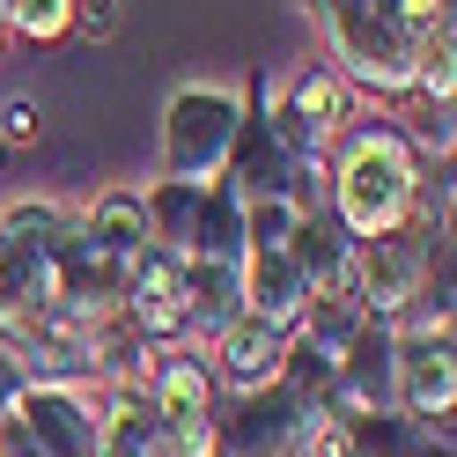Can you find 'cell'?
I'll return each mask as SVG.
<instances>
[{
	"mask_svg": "<svg viewBox=\"0 0 457 457\" xmlns=\"http://www.w3.org/2000/svg\"><path fill=\"white\" fill-rule=\"evenodd\" d=\"M428 178V155L406 140V126L391 119H354L339 133V148L325 155V214L347 228V237H384L413 214Z\"/></svg>",
	"mask_w": 457,
	"mask_h": 457,
	"instance_id": "1",
	"label": "cell"
},
{
	"mask_svg": "<svg viewBox=\"0 0 457 457\" xmlns=\"http://www.w3.org/2000/svg\"><path fill=\"white\" fill-rule=\"evenodd\" d=\"M325 22V52L332 74L354 96L377 104H413V60H420V30L406 0H303Z\"/></svg>",
	"mask_w": 457,
	"mask_h": 457,
	"instance_id": "2",
	"label": "cell"
},
{
	"mask_svg": "<svg viewBox=\"0 0 457 457\" xmlns=\"http://www.w3.org/2000/svg\"><path fill=\"white\" fill-rule=\"evenodd\" d=\"M251 96H259L273 140H280L295 162H310V170H325V155L339 148V133L354 126V104H361V96H354L325 60H310V67L280 74V81L251 74Z\"/></svg>",
	"mask_w": 457,
	"mask_h": 457,
	"instance_id": "3",
	"label": "cell"
},
{
	"mask_svg": "<svg viewBox=\"0 0 457 457\" xmlns=\"http://www.w3.org/2000/svg\"><path fill=\"white\" fill-rule=\"evenodd\" d=\"M237 126H244V89H214V81L178 89L162 111V178H178V185L221 178L228 148H237Z\"/></svg>",
	"mask_w": 457,
	"mask_h": 457,
	"instance_id": "4",
	"label": "cell"
},
{
	"mask_svg": "<svg viewBox=\"0 0 457 457\" xmlns=\"http://www.w3.org/2000/svg\"><path fill=\"white\" fill-rule=\"evenodd\" d=\"M119 398L126 391H111V384H37L30 377L8 413L22 420L37 457H104V428H111Z\"/></svg>",
	"mask_w": 457,
	"mask_h": 457,
	"instance_id": "5",
	"label": "cell"
},
{
	"mask_svg": "<svg viewBox=\"0 0 457 457\" xmlns=\"http://www.w3.org/2000/svg\"><path fill=\"white\" fill-rule=\"evenodd\" d=\"M391 406L428 436H450V413H457L450 325H391Z\"/></svg>",
	"mask_w": 457,
	"mask_h": 457,
	"instance_id": "6",
	"label": "cell"
},
{
	"mask_svg": "<svg viewBox=\"0 0 457 457\" xmlns=\"http://www.w3.org/2000/svg\"><path fill=\"white\" fill-rule=\"evenodd\" d=\"M318 420L325 413L303 406L288 384H266V391H237L214 406V443L221 457H303Z\"/></svg>",
	"mask_w": 457,
	"mask_h": 457,
	"instance_id": "7",
	"label": "cell"
},
{
	"mask_svg": "<svg viewBox=\"0 0 457 457\" xmlns=\"http://www.w3.org/2000/svg\"><path fill=\"white\" fill-rule=\"evenodd\" d=\"M119 310L155 339V347H178L192 339V295H185V259L162 244H140V259L119 280Z\"/></svg>",
	"mask_w": 457,
	"mask_h": 457,
	"instance_id": "8",
	"label": "cell"
},
{
	"mask_svg": "<svg viewBox=\"0 0 457 457\" xmlns=\"http://www.w3.org/2000/svg\"><path fill=\"white\" fill-rule=\"evenodd\" d=\"M280 361H288V332L266 325V318H228L214 339H207V377L221 398H237V391H266L280 384Z\"/></svg>",
	"mask_w": 457,
	"mask_h": 457,
	"instance_id": "9",
	"label": "cell"
},
{
	"mask_svg": "<svg viewBox=\"0 0 457 457\" xmlns=\"http://www.w3.org/2000/svg\"><path fill=\"white\" fill-rule=\"evenodd\" d=\"M391 406V325L384 318H369L354 339H347V354L332 361V420H347V413H384Z\"/></svg>",
	"mask_w": 457,
	"mask_h": 457,
	"instance_id": "10",
	"label": "cell"
},
{
	"mask_svg": "<svg viewBox=\"0 0 457 457\" xmlns=\"http://www.w3.org/2000/svg\"><path fill=\"white\" fill-rule=\"evenodd\" d=\"M244 318H266L280 332H295L303 325V310H310V280L303 266L288 259V244H244Z\"/></svg>",
	"mask_w": 457,
	"mask_h": 457,
	"instance_id": "11",
	"label": "cell"
},
{
	"mask_svg": "<svg viewBox=\"0 0 457 457\" xmlns=\"http://www.w3.org/2000/svg\"><path fill=\"white\" fill-rule=\"evenodd\" d=\"M140 406H148L155 420H207L221 406V391L207 377V354L199 347H155V369H148V384H140Z\"/></svg>",
	"mask_w": 457,
	"mask_h": 457,
	"instance_id": "12",
	"label": "cell"
},
{
	"mask_svg": "<svg viewBox=\"0 0 457 457\" xmlns=\"http://www.w3.org/2000/svg\"><path fill=\"white\" fill-rule=\"evenodd\" d=\"M140 244H148V221H140V192H104L89 214H81V237L74 251L89 259L96 273L126 280V266L140 259Z\"/></svg>",
	"mask_w": 457,
	"mask_h": 457,
	"instance_id": "13",
	"label": "cell"
},
{
	"mask_svg": "<svg viewBox=\"0 0 457 457\" xmlns=\"http://www.w3.org/2000/svg\"><path fill=\"white\" fill-rule=\"evenodd\" d=\"M288 259L303 266L310 295H339V288L354 280V237H347V228H339V221L325 214V199L295 214V228H288Z\"/></svg>",
	"mask_w": 457,
	"mask_h": 457,
	"instance_id": "14",
	"label": "cell"
},
{
	"mask_svg": "<svg viewBox=\"0 0 457 457\" xmlns=\"http://www.w3.org/2000/svg\"><path fill=\"white\" fill-rule=\"evenodd\" d=\"M178 259H221V266L244 259V199L221 178H207V192H199V214H192V237Z\"/></svg>",
	"mask_w": 457,
	"mask_h": 457,
	"instance_id": "15",
	"label": "cell"
},
{
	"mask_svg": "<svg viewBox=\"0 0 457 457\" xmlns=\"http://www.w3.org/2000/svg\"><path fill=\"white\" fill-rule=\"evenodd\" d=\"M428 443V428H413L398 406H384V413H347L339 420V450L347 457H413Z\"/></svg>",
	"mask_w": 457,
	"mask_h": 457,
	"instance_id": "16",
	"label": "cell"
},
{
	"mask_svg": "<svg viewBox=\"0 0 457 457\" xmlns=\"http://www.w3.org/2000/svg\"><path fill=\"white\" fill-rule=\"evenodd\" d=\"M8 37H30V45L74 37V0H8Z\"/></svg>",
	"mask_w": 457,
	"mask_h": 457,
	"instance_id": "17",
	"label": "cell"
},
{
	"mask_svg": "<svg viewBox=\"0 0 457 457\" xmlns=\"http://www.w3.org/2000/svg\"><path fill=\"white\" fill-rule=\"evenodd\" d=\"M74 30L111 37V30H119V0H74Z\"/></svg>",
	"mask_w": 457,
	"mask_h": 457,
	"instance_id": "18",
	"label": "cell"
},
{
	"mask_svg": "<svg viewBox=\"0 0 457 457\" xmlns=\"http://www.w3.org/2000/svg\"><path fill=\"white\" fill-rule=\"evenodd\" d=\"M22 140H37V104H8L0 111V148H22Z\"/></svg>",
	"mask_w": 457,
	"mask_h": 457,
	"instance_id": "19",
	"label": "cell"
},
{
	"mask_svg": "<svg viewBox=\"0 0 457 457\" xmlns=\"http://www.w3.org/2000/svg\"><path fill=\"white\" fill-rule=\"evenodd\" d=\"M22 384H30V369H22V361H15L8 347H0V413L15 406V391H22Z\"/></svg>",
	"mask_w": 457,
	"mask_h": 457,
	"instance_id": "20",
	"label": "cell"
},
{
	"mask_svg": "<svg viewBox=\"0 0 457 457\" xmlns=\"http://www.w3.org/2000/svg\"><path fill=\"white\" fill-rule=\"evenodd\" d=\"M413 457H450V436H428V443H420Z\"/></svg>",
	"mask_w": 457,
	"mask_h": 457,
	"instance_id": "21",
	"label": "cell"
},
{
	"mask_svg": "<svg viewBox=\"0 0 457 457\" xmlns=\"http://www.w3.org/2000/svg\"><path fill=\"white\" fill-rule=\"evenodd\" d=\"M0 45H8V0H0Z\"/></svg>",
	"mask_w": 457,
	"mask_h": 457,
	"instance_id": "22",
	"label": "cell"
},
{
	"mask_svg": "<svg viewBox=\"0 0 457 457\" xmlns=\"http://www.w3.org/2000/svg\"><path fill=\"white\" fill-rule=\"evenodd\" d=\"M0 251H8V237H0Z\"/></svg>",
	"mask_w": 457,
	"mask_h": 457,
	"instance_id": "23",
	"label": "cell"
}]
</instances>
